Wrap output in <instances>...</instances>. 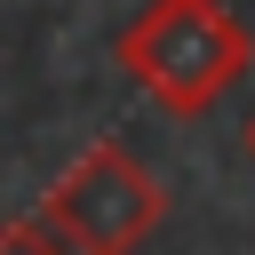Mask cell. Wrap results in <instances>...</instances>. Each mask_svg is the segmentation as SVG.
I'll return each mask as SVG.
<instances>
[{
	"label": "cell",
	"instance_id": "7a4b0ae2",
	"mask_svg": "<svg viewBox=\"0 0 255 255\" xmlns=\"http://www.w3.org/2000/svg\"><path fill=\"white\" fill-rule=\"evenodd\" d=\"M48 239H64L72 255H135L159 223H167V183L128 151V143H88L40 199L32 215Z\"/></svg>",
	"mask_w": 255,
	"mask_h": 255
},
{
	"label": "cell",
	"instance_id": "277c9868",
	"mask_svg": "<svg viewBox=\"0 0 255 255\" xmlns=\"http://www.w3.org/2000/svg\"><path fill=\"white\" fill-rule=\"evenodd\" d=\"M239 143H247V159H255V112H247V128H239Z\"/></svg>",
	"mask_w": 255,
	"mask_h": 255
},
{
	"label": "cell",
	"instance_id": "6da1fadb",
	"mask_svg": "<svg viewBox=\"0 0 255 255\" xmlns=\"http://www.w3.org/2000/svg\"><path fill=\"white\" fill-rule=\"evenodd\" d=\"M120 72L175 120H199L223 88L247 80L255 64V32L239 24L231 0H143L135 24L112 40Z\"/></svg>",
	"mask_w": 255,
	"mask_h": 255
},
{
	"label": "cell",
	"instance_id": "3957f363",
	"mask_svg": "<svg viewBox=\"0 0 255 255\" xmlns=\"http://www.w3.org/2000/svg\"><path fill=\"white\" fill-rule=\"evenodd\" d=\"M0 255H72V247H64V239H48V231L24 215V223H0Z\"/></svg>",
	"mask_w": 255,
	"mask_h": 255
}]
</instances>
